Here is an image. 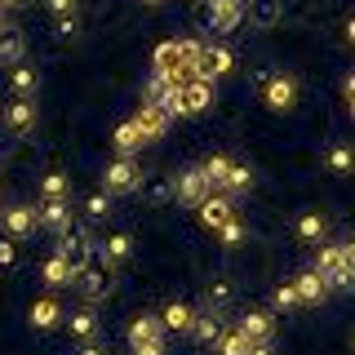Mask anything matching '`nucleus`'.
Masks as SVG:
<instances>
[{"label": "nucleus", "mask_w": 355, "mask_h": 355, "mask_svg": "<svg viewBox=\"0 0 355 355\" xmlns=\"http://www.w3.org/2000/svg\"><path fill=\"white\" fill-rule=\"evenodd\" d=\"M200 53H205L200 40H164L160 49H155V71H169V76L191 80L200 71Z\"/></svg>", "instance_id": "nucleus-1"}, {"label": "nucleus", "mask_w": 355, "mask_h": 355, "mask_svg": "<svg viewBox=\"0 0 355 355\" xmlns=\"http://www.w3.org/2000/svg\"><path fill=\"white\" fill-rule=\"evenodd\" d=\"M138 187H142V169H138L133 155H120V160L107 164V173H103V191L107 196H129V191H138Z\"/></svg>", "instance_id": "nucleus-2"}, {"label": "nucleus", "mask_w": 355, "mask_h": 355, "mask_svg": "<svg viewBox=\"0 0 355 355\" xmlns=\"http://www.w3.org/2000/svg\"><path fill=\"white\" fill-rule=\"evenodd\" d=\"M262 103L271 107L275 116H288V111L297 107V80H293V76H284V71L266 76V80H262Z\"/></svg>", "instance_id": "nucleus-3"}, {"label": "nucleus", "mask_w": 355, "mask_h": 355, "mask_svg": "<svg viewBox=\"0 0 355 355\" xmlns=\"http://www.w3.org/2000/svg\"><path fill=\"white\" fill-rule=\"evenodd\" d=\"M71 284L80 288L85 302H103V297L111 293V266H107V262H89V266H80V271H76Z\"/></svg>", "instance_id": "nucleus-4"}, {"label": "nucleus", "mask_w": 355, "mask_h": 355, "mask_svg": "<svg viewBox=\"0 0 355 355\" xmlns=\"http://www.w3.org/2000/svg\"><path fill=\"white\" fill-rule=\"evenodd\" d=\"M209 107H214V80L191 76V80L178 89V116H205Z\"/></svg>", "instance_id": "nucleus-5"}, {"label": "nucleus", "mask_w": 355, "mask_h": 355, "mask_svg": "<svg viewBox=\"0 0 355 355\" xmlns=\"http://www.w3.org/2000/svg\"><path fill=\"white\" fill-rule=\"evenodd\" d=\"M58 253L67 258V266H71V271H80V266L94 262V240H89L80 227H67L62 236H58Z\"/></svg>", "instance_id": "nucleus-6"}, {"label": "nucleus", "mask_w": 355, "mask_h": 355, "mask_svg": "<svg viewBox=\"0 0 355 355\" xmlns=\"http://www.w3.org/2000/svg\"><path fill=\"white\" fill-rule=\"evenodd\" d=\"M209 196H214V187H209V178L200 173V169H182V173L173 178V200H182V205L200 209Z\"/></svg>", "instance_id": "nucleus-7"}, {"label": "nucleus", "mask_w": 355, "mask_h": 355, "mask_svg": "<svg viewBox=\"0 0 355 355\" xmlns=\"http://www.w3.org/2000/svg\"><path fill=\"white\" fill-rule=\"evenodd\" d=\"M0 227H5V236H9V240L36 236V227H40V214H36L31 205H9V209H0Z\"/></svg>", "instance_id": "nucleus-8"}, {"label": "nucleus", "mask_w": 355, "mask_h": 355, "mask_svg": "<svg viewBox=\"0 0 355 355\" xmlns=\"http://www.w3.org/2000/svg\"><path fill=\"white\" fill-rule=\"evenodd\" d=\"M36 120H40L36 98H14V103L5 107V129H9V133H18V138L36 129Z\"/></svg>", "instance_id": "nucleus-9"}, {"label": "nucleus", "mask_w": 355, "mask_h": 355, "mask_svg": "<svg viewBox=\"0 0 355 355\" xmlns=\"http://www.w3.org/2000/svg\"><path fill=\"white\" fill-rule=\"evenodd\" d=\"M231 67H236V53L227 49V44H205V53H200V80H218V76H227Z\"/></svg>", "instance_id": "nucleus-10"}, {"label": "nucleus", "mask_w": 355, "mask_h": 355, "mask_svg": "<svg viewBox=\"0 0 355 355\" xmlns=\"http://www.w3.org/2000/svg\"><path fill=\"white\" fill-rule=\"evenodd\" d=\"M205 14H209V27L214 31H231L244 18V0H205Z\"/></svg>", "instance_id": "nucleus-11"}, {"label": "nucleus", "mask_w": 355, "mask_h": 355, "mask_svg": "<svg viewBox=\"0 0 355 355\" xmlns=\"http://www.w3.org/2000/svg\"><path fill=\"white\" fill-rule=\"evenodd\" d=\"M133 125H138V133H142V142H160L164 133H169V116H164L160 107L142 103V107H138V116H133Z\"/></svg>", "instance_id": "nucleus-12"}, {"label": "nucleus", "mask_w": 355, "mask_h": 355, "mask_svg": "<svg viewBox=\"0 0 355 355\" xmlns=\"http://www.w3.org/2000/svg\"><path fill=\"white\" fill-rule=\"evenodd\" d=\"M227 218H236V205H231V196H222V191H214L200 205V227H209V231H218Z\"/></svg>", "instance_id": "nucleus-13"}, {"label": "nucleus", "mask_w": 355, "mask_h": 355, "mask_svg": "<svg viewBox=\"0 0 355 355\" xmlns=\"http://www.w3.org/2000/svg\"><path fill=\"white\" fill-rule=\"evenodd\" d=\"M236 329H240L249 342H271V338H275V320L266 315V311H244Z\"/></svg>", "instance_id": "nucleus-14"}, {"label": "nucleus", "mask_w": 355, "mask_h": 355, "mask_svg": "<svg viewBox=\"0 0 355 355\" xmlns=\"http://www.w3.org/2000/svg\"><path fill=\"white\" fill-rule=\"evenodd\" d=\"M293 288H297V297H302V306H320V302L333 293L329 280H324V275H315V271H302V275L293 280Z\"/></svg>", "instance_id": "nucleus-15"}, {"label": "nucleus", "mask_w": 355, "mask_h": 355, "mask_svg": "<svg viewBox=\"0 0 355 355\" xmlns=\"http://www.w3.org/2000/svg\"><path fill=\"white\" fill-rule=\"evenodd\" d=\"M36 214H40V227H49V231L62 236V231L71 227V200H44Z\"/></svg>", "instance_id": "nucleus-16"}, {"label": "nucleus", "mask_w": 355, "mask_h": 355, "mask_svg": "<svg viewBox=\"0 0 355 355\" xmlns=\"http://www.w3.org/2000/svg\"><path fill=\"white\" fill-rule=\"evenodd\" d=\"M27 315H31V329H40V333H49V329L62 324V306L53 302V297H36Z\"/></svg>", "instance_id": "nucleus-17"}, {"label": "nucleus", "mask_w": 355, "mask_h": 355, "mask_svg": "<svg viewBox=\"0 0 355 355\" xmlns=\"http://www.w3.org/2000/svg\"><path fill=\"white\" fill-rule=\"evenodd\" d=\"M22 53H27V40H22V31L5 22V27H0V67H18Z\"/></svg>", "instance_id": "nucleus-18"}, {"label": "nucleus", "mask_w": 355, "mask_h": 355, "mask_svg": "<svg viewBox=\"0 0 355 355\" xmlns=\"http://www.w3.org/2000/svg\"><path fill=\"white\" fill-rule=\"evenodd\" d=\"M329 236V218L320 214V209H306L302 218H297V240L302 244H324Z\"/></svg>", "instance_id": "nucleus-19"}, {"label": "nucleus", "mask_w": 355, "mask_h": 355, "mask_svg": "<svg viewBox=\"0 0 355 355\" xmlns=\"http://www.w3.org/2000/svg\"><path fill=\"white\" fill-rule=\"evenodd\" d=\"M315 275H324L329 280V288H333V280L342 275V244H320V253H315V266H311Z\"/></svg>", "instance_id": "nucleus-20"}, {"label": "nucleus", "mask_w": 355, "mask_h": 355, "mask_svg": "<svg viewBox=\"0 0 355 355\" xmlns=\"http://www.w3.org/2000/svg\"><path fill=\"white\" fill-rule=\"evenodd\" d=\"M151 338H164V324H160V315H133V324H129V347H138V342H151Z\"/></svg>", "instance_id": "nucleus-21"}, {"label": "nucleus", "mask_w": 355, "mask_h": 355, "mask_svg": "<svg viewBox=\"0 0 355 355\" xmlns=\"http://www.w3.org/2000/svg\"><path fill=\"white\" fill-rule=\"evenodd\" d=\"M9 89H14V98H36V89H40V71L36 67H14L9 71Z\"/></svg>", "instance_id": "nucleus-22"}, {"label": "nucleus", "mask_w": 355, "mask_h": 355, "mask_svg": "<svg viewBox=\"0 0 355 355\" xmlns=\"http://www.w3.org/2000/svg\"><path fill=\"white\" fill-rule=\"evenodd\" d=\"M67 320V329H71V338L76 342H94L98 338V315H94V311H71V315H62Z\"/></svg>", "instance_id": "nucleus-23"}, {"label": "nucleus", "mask_w": 355, "mask_h": 355, "mask_svg": "<svg viewBox=\"0 0 355 355\" xmlns=\"http://www.w3.org/2000/svg\"><path fill=\"white\" fill-rule=\"evenodd\" d=\"M44 284H49V288H67V284H71L76 280V271H71V266H67V258H62V253H49V258H44Z\"/></svg>", "instance_id": "nucleus-24"}, {"label": "nucleus", "mask_w": 355, "mask_h": 355, "mask_svg": "<svg viewBox=\"0 0 355 355\" xmlns=\"http://www.w3.org/2000/svg\"><path fill=\"white\" fill-rule=\"evenodd\" d=\"M196 315H200V311H191L187 302H169V306H164V315H160V324L173 329V333H191Z\"/></svg>", "instance_id": "nucleus-25"}, {"label": "nucleus", "mask_w": 355, "mask_h": 355, "mask_svg": "<svg viewBox=\"0 0 355 355\" xmlns=\"http://www.w3.org/2000/svg\"><path fill=\"white\" fill-rule=\"evenodd\" d=\"M129 258H133V236L129 231H111L103 244V262L111 266V262H129Z\"/></svg>", "instance_id": "nucleus-26"}, {"label": "nucleus", "mask_w": 355, "mask_h": 355, "mask_svg": "<svg viewBox=\"0 0 355 355\" xmlns=\"http://www.w3.org/2000/svg\"><path fill=\"white\" fill-rule=\"evenodd\" d=\"M111 147H116V155H133L138 147H147V142H142L138 125H133V120H125V125H120L116 133H111Z\"/></svg>", "instance_id": "nucleus-27"}, {"label": "nucleus", "mask_w": 355, "mask_h": 355, "mask_svg": "<svg viewBox=\"0 0 355 355\" xmlns=\"http://www.w3.org/2000/svg\"><path fill=\"white\" fill-rule=\"evenodd\" d=\"M191 338H196V342H205V347H214V342L222 338L218 311H205V315H196V324H191Z\"/></svg>", "instance_id": "nucleus-28"}, {"label": "nucleus", "mask_w": 355, "mask_h": 355, "mask_svg": "<svg viewBox=\"0 0 355 355\" xmlns=\"http://www.w3.org/2000/svg\"><path fill=\"white\" fill-rule=\"evenodd\" d=\"M253 187V169L249 164H231V173L222 178V196H244Z\"/></svg>", "instance_id": "nucleus-29"}, {"label": "nucleus", "mask_w": 355, "mask_h": 355, "mask_svg": "<svg viewBox=\"0 0 355 355\" xmlns=\"http://www.w3.org/2000/svg\"><path fill=\"white\" fill-rule=\"evenodd\" d=\"M200 173L209 178V187H214V191H222V178L231 173V160H227V155H222V151H214V155H209L205 164H200Z\"/></svg>", "instance_id": "nucleus-30"}, {"label": "nucleus", "mask_w": 355, "mask_h": 355, "mask_svg": "<svg viewBox=\"0 0 355 355\" xmlns=\"http://www.w3.org/2000/svg\"><path fill=\"white\" fill-rule=\"evenodd\" d=\"M67 191H71V182H67L62 169H49V173H44V182H40V196L44 200H67Z\"/></svg>", "instance_id": "nucleus-31"}, {"label": "nucleus", "mask_w": 355, "mask_h": 355, "mask_svg": "<svg viewBox=\"0 0 355 355\" xmlns=\"http://www.w3.org/2000/svg\"><path fill=\"white\" fill-rule=\"evenodd\" d=\"M214 347H218V355H249V347H253V342L244 338L240 329H231V333H222V338L214 342Z\"/></svg>", "instance_id": "nucleus-32"}, {"label": "nucleus", "mask_w": 355, "mask_h": 355, "mask_svg": "<svg viewBox=\"0 0 355 355\" xmlns=\"http://www.w3.org/2000/svg\"><path fill=\"white\" fill-rule=\"evenodd\" d=\"M324 164L333 173H351L355 169V151L347 147V142H338V147H329V155H324Z\"/></svg>", "instance_id": "nucleus-33"}, {"label": "nucleus", "mask_w": 355, "mask_h": 355, "mask_svg": "<svg viewBox=\"0 0 355 355\" xmlns=\"http://www.w3.org/2000/svg\"><path fill=\"white\" fill-rule=\"evenodd\" d=\"M231 297H236V288H231V280H227V275H218V280L209 284V311H222V306L231 302Z\"/></svg>", "instance_id": "nucleus-34"}, {"label": "nucleus", "mask_w": 355, "mask_h": 355, "mask_svg": "<svg viewBox=\"0 0 355 355\" xmlns=\"http://www.w3.org/2000/svg\"><path fill=\"white\" fill-rule=\"evenodd\" d=\"M107 214H111V196H107V191H89V196H85V218L103 222Z\"/></svg>", "instance_id": "nucleus-35"}, {"label": "nucleus", "mask_w": 355, "mask_h": 355, "mask_svg": "<svg viewBox=\"0 0 355 355\" xmlns=\"http://www.w3.org/2000/svg\"><path fill=\"white\" fill-rule=\"evenodd\" d=\"M244 236H249V231H244V222H240V218H227V222L218 227V240L227 244V249H236V244H240Z\"/></svg>", "instance_id": "nucleus-36"}, {"label": "nucleus", "mask_w": 355, "mask_h": 355, "mask_svg": "<svg viewBox=\"0 0 355 355\" xmlns=\"http://www.w3.org/2000/svg\"><path fill=\"white\" fill-rule=\"evenodd\" d=\"M275 311H293V306H302V297H297V288H293V280H284L280 288H275Z\"/></svg>", "instance_id": "nucleus-37"}, {"label": "nucleus", "mask_w": 355, "mask_h": 355, "mask_svg": "<svg viewBox=\"0 0 355 355\" xmlns=\"http://www.w3.org/2000/svg\"><path fill=\"white\" fill-rule=\"evenodd\" d=\"M0 266H5V271H9V266H18V244L14 240H0Z\"/></svg>", "instance_id": "nucleus-38"}, {"label": "nucleus", "mask_w": 355, "mask_h": 355, "mask_svg": "<svg viewBox=\"0 0 355 355\" xmlns=\"http://www.w3.org/2000/svg\"><path fill=\"white\" fill-rule=\"evenodd\" d=\"M133 355H164V338H151V342H138Z\"/></svg>", "instance_id": "nucleus-39"}, {"label": "nucleus", "mask_w": 355, "mask_h": 355, "mask_svg": "<svg viewBox=\"0 0 355 355\" xmlns=\"http://www.w3.org/2000/svg\"><path fill=\"white\" fill-rule=\"evenodd\" d=\"M49 5V14L53 18H62V14H76V0H44Z\"/></svg>", "instance_id": "nucleus-40"}, {"label": "nucleus", "mask_w": 355, "mask_h": 355, "mask_svg": "<svg viewBox=\"0 0 355 355\" xmlns=\"http://www.w3.org/2000/svg\"><path fill=\"white\" fill-rule=\"evenodd\" d=\"M151 200H155V205H160V200H169L173 196V182H151V191H147Z\"/></svg>", "instance_id": "nucleus-41"}, {"label": "nucleus", "mask_w": 355, "mask_h": 355, "mask_svg": "<svg viewBox=\"0 0 355 355\" xmlns=\"http://www.w3.org/2000/svg\"><path fill=\"white\" fill-rule=\"evenodd\" d=\"M58 36H62V40L76 36V14H62V18H58Z\"/></svg>", "instance_id": "nucleus-42"}, {"label": "nucleus", "mask_w": 355, "mask_h": 355, "mask_svg": "<svg viewBox=\"0 0 355 355\" xmlns=\"http://www.w3.org/2000/svg\"><path fill=\"white\" fill-rule=\"evenodd\" d=\"M342 94H347V103H355V71L347 76V80H342Z\"/></svg>", "instance_id": "nucleus-43"}, {"label": "nucleus", "mask_w": 355, "mask_h": 355, "mask_svg": "<svg viewBox=\"0 0 355 355\" xmlns=\"http://www.w3.org/2000/svg\"><path fill=\"white\" fill-rule=\"evenodd\" d=\"M76 355H107V347H98V342H85V347L76 351Z\"/></svg>", "instance_id": "nucleus-44"}, {"label": "nucleus", "mask_w": 355, "mask_h": 355, "mask_svg": "<svg viewBox=\"0 0 355 355\" xmlns=\"http://www.w3.org/2000/svg\"><path fill=\"white\" fill-rule=\"evenodd\" d=\"M249 355H275V351H271V342H253Z\"/></svg>", "instance_id": "nucleus-45"}, {"label": "nucleus", "mask_w": 355, "mask_h": 355, "mask_svg": "<svg viewBox=\"0 0 355 355\" xmlns=\"http://www.w3.org/2000/svg\"><path fill=\"white\" fill-rule=\"evenodd\" d=\"M347 40H351V44H355V18H351V22H347Z\"/></svg>", "instance_id": "nucleus-46"}, {"label": "nucleus", "mask_w": 355, "mask_h": 355, "mask_svg": "<svg viewBox=\"0 0 355 355\" xmlns=\"http://www.w3.org/2000/svg\"><path fill=\"white\" fill-rule=\"evenodd\" d=\"M5 9H14V0H0V14H5Z\"/></svg>", "instance_id": "nucleus-47"}, {"label": "nucleus", "mask_w": 355, "mask_h": 355, "mask_svg": "<svg viewBox=\"0 0 355 355\" xmlns=\"http://www.w3.org/2000/svg\"><path fill=\"white\" fill-rule=\"evenodd\" d=\"M142 5H160V0H142Z\"/></svg>", "instance_id": "nucleus-48"}, {"label": "nucleus", "mask_w": 355, "mask_h": 355, "mask_svg": "<svg viewBox=\"0 0 355 355\" xmlns=\"http://www.w3.org/2000/svg\"><path fill=\"white\" fill-rule=\"evenodd\" d=\"M14 5H31V0H14Z\"/></svg>", "instance_id": "nucleus-49"}, {"label": "nucleus", "mask_w": 355, "mask_h": 355, "mask_svg": "<svg viewBox=\"0 0 355 355\" xmlns=\"http://www.w3.org/2000/svg\"><path fill=\"white\" fill-rule=\"evenodd\" d=\"M0 27H5V14H0Z\"/></svg>", "instance_id": "nucleus-50"}, {"label": "nucleus", "mask_w": 355, "mask_h": 355, "mask_svg": "<svg viewBox=\"0 0 355 355\" xmlns=\"http://www.w3.org/2000/svg\"><path fill=\"white\" fill-rule=\"evenodd\" d=\"M351 116H355V103H351Z\"/></svg>", "instance_id": "nucleus-51"}, {"label": "nucleus", "mask_w": 355, "mask_h": 355, "mask_svg": "<svg viewBox=\"0 0 355 355\" xmlns=\"http://www.w3.org/2000/svg\"><path fill=\"white\" fill-rule=\"evenodd\" d=\"M351 347H355V338H351Z\"/></svg>", "instance_id": "nucleus-52"}, {"label": "nucleus", "mask_w": 355, "mask_h": 355, "mask_svg": "<svg viewBox=\"0 0 355 355\" xmlns=\"http://www.w3.org/2000/svg\"><path fill=\"white\" fill-rule=\"evenodd\" d=\"M200 5H205V0H200Z\"/></svg>", "instance_id": "nucleus-53"}]
</instances>
